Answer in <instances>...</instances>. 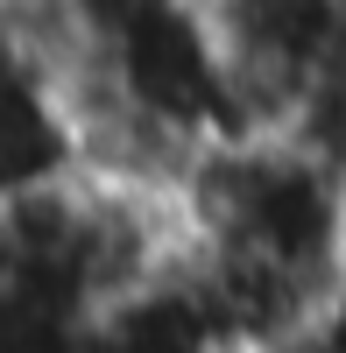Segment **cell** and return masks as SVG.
Here are the masks:
<instances>
[{
	"instance_id": "6da1fadb",
	"label": "cell",
	"mask_w": 346,
	"mask_h": 353,
	"mask_svg": "<svg viewBox=\"0 0 346 353\" xmlns=\"http://www.w3.org/2000/svg\"><path fill=\"white\" fill-rule=\"evenodd\" d=\"M234 64L241 106L262 134L290 128L297 99L346 57L339 0H198Z\"/></svg>"
},
{
	"instance_id": "7a4b0ae2",
	"label": "cell",
	"mask_w": 346,
	"mask_h": 353,
	"mask_svg": "<svg viewBox=\"0 0 346 353\" xmlns=\"http://www.w3.org/2000/svg\"><path fill=\"white\" fill-rule=\"evenodd\" d=\"M0 43H8V0H0Z\"/></svg>"
},
{
	"instance_id": "3957f363",
	"label": "cell",
	"mask_w": 346,
	"mask_h": 353,
	"mask_svg": "<svg viewBox=\"0 0 346 353\" xmlns=\"http://www.w3.org/2000/svg\"><path fill=\"white\" fill-rule=\"evenodd\" d=\"M339 14H346V0H339Z\"/></svg>"
}]
</instances>
